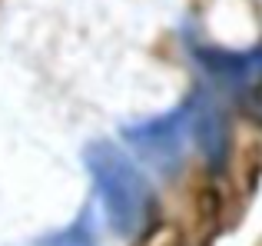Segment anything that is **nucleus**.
<instances>
[{
  "label": "nucleus",
  "instance_id": "nucleus-1",
  "mask_svg": "<svg viewBox=\"0 0 262 246\" xmlns=\"http://www.w3.org/2000/svg\"><path fill=\"white\" fill-rule=\"evenodd\" d=\"M86 167L96 183L106 223L120 236H136L146 230L149 220V187L143 173L113 147V143H93L86 150Z\"/></svg>",
  "mask_w": 262,
  "mask_h": 246
},
{
  "label": "nucleus",
  "instance_id": "nucleus-2",
  "mask_svg": "<svg viewBox=\"0 0 262 246\" xmlns=\"http://www.w3.org/2000/svg\"><path fill=\"white\" fill-rule=\"evenodd\" d=\"M186 130H192L189 104L179 107L176 113H166V117H156V120H146V123H136V127H126V140L133 143L136 150H143L156 167H163V173H173V167L179 163V156H183Z\"/></svg>",
  "mask_w": 262,
  "mask_h": 246
},
{
  "label": "nucleus",
  "instance_id": "nucleus-3",
  "mask_svg": "<svg viewBox=\"0 0 262 246\" xmlns=\"http://www.w3.org/2000/svg\"><path fill=\"white\" fill-rule=\"evenodd\" d=\"M40 246H100L96 243V230L90 223V213H83L80 220H73L70 227L57 230L53 236H43Z\"/></svg>",
  "mask_w": 262,
  "mask_h": 246
}]
</instances>
